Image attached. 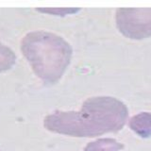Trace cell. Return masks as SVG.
Here are the masks:
<instances>
[{
    "instance_id": "obj_1",
    "label": "cell",
    "mask_w": 151,
    "mask_h": 151,
    "mask_svg": "<svg viewBox=\"0 0 151 151\" xmlns=\"http://www.w3.org/2000/svg\"><path fill=\"white\" fill-rule=\"evenodd\" d=\"M129 110L111 96L88 98L78 111H56L45 117V127L57 133L74 137H96L123 129Z\"/></svg>"
},
{
    "instance_id": "obj_2",
    "label": "cell",
    "mask_w": 151,
    "mask_h": 151,
    "mask_svg": "<svg viewBox=\"0 0 151 151\" xmlns=\"http://www.w3.org/2000/svg\"><path fill=\"white\" fill-rule=\"evenodd\" d=\"M22 51L36 75L46 83L58 81L72 57L67 42L46 31L28 33L22 42Z\"/></svg>"
},
{
    "instance_id": "obj_3",
    "label": "cell",
    "mask_w": 151,
    "mask_h": 151,
    "mask_svg": "<svg viewBox=\"0 0 151 151\" xmlns=\"http://www.w3.org/2000/svg\"><path fill=\"white\" fill-rule=\"evenodd\" d=\"M116 26L123 35L133 40L151 36V8H120L116 11Z\"/></svg>"
},
{
    "instance_id": "obj_4",
    "label": "cell",
    "mask_w": 151,
    "mask_h": 151,
    "mask_svg": "<svg viewBox=\"0 0 151 151\" xmlns=\"http://www.w3.org/2000/svg\"><path fill=\"white\" fill-rule=\"evenodd\" d=\"M129 127L142 138L151 137V112H140L129 120Z\"/></svg>"
},
{
    "instance_id": "obj_5",
    "label": "cell",
    "mask_w": 151,
    "mask_h": 151,
    "mask_svg": "<svg viewBox=\"0 0 151 151\" xmlns=\"http://www.w3.org/2000/svg\"><path fill=\"white\" fill-rule=\"evenodd\" d=\"M124 145L112 138H103L92 142L86 145L84 151H120Z\"/></svg>"
},
{
    "instance_id": "obj_6",
    "label": "cell",
    "mask_w": 151,
    "mask_h": 151,
    "mask_svg": "<svg viewBox=\"0 0 151 151\" xmlns=\"http://www.w3.org/2000/svg\"><path fill=\"white\" fill-rule=\"evenodd\" d=\"M14 63H15L14 53L9 47L0 44V72L12 68Z\"/></svg>"
},
{
    "instance_id": "obj_7",
    "label": "cell",
    "mask_w": 151,
    "mask_h": 151,
    "mask_svg": "<svg viewBox=\"0 0 151 151\" xmlns=\"http://www.w3.org/2000/svg\"><path fill=\"white\" fill-rule=\"evenodd\" d=\"M38 11L41 12H46L51 13L54 15H67V14L76 13L79 11V9H74V8H45V9H38Z\"/></svg>"
}]
</instances>
